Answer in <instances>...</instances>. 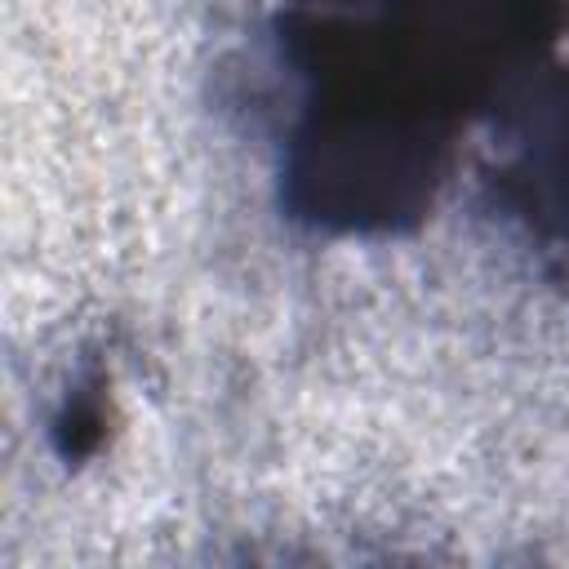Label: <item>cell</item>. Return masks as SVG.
Segmentation results:
<instances>
[{
    "label": "cell",
    "mask_w": 569,
    "mask_h": 569,
    "mask_svg": "<svg viewBox=\"0 0 569 569\" xmlns=\"http://www.w3.org/2000/svg\"><path fill=\"white\" fill-rule=\"evenodd\" d=\"M507 178L525 191L529 218L569 236V93H551L529 111Z\"/></svg>",
    "instance_id": "obj_1"
}]
</instances>
